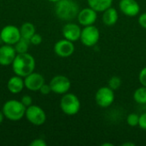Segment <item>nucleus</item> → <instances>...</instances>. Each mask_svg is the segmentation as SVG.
Listing matches in <instances>:
<instances>
[{
	"label": "nucleus",
	"mask_w": 146,
	"mask_h": 146,
	"mask_svg": "<svg viewBox=\"0 0 146 146\" xmlns=\"http://www.w3.org/2000/svg\"><path fill=\"white\" fill-rule=\"evenodd\" d=\"M100 38L99 29L95 25L86 26L81 29L80 40L83 45L86 47H92L98 44Z\"/></svg>",
	"instance_id": "423d86ee"
},
{
	"label": "nucleus",
	"mask_w": 146,
	"mask_h": 146,
	"mask_svg": "<svg viewBox=\"0 0 146 146\" xmlns=\"http://www.w3.org/2000/svg\"><path fill=\"white\" fill-rule=\"evenodd\" d=\"M5 118L3 113V110H0V124L3 121V119Z\"/></svg>",
	"instance_id": "7c9ffc66"
},
{
	"label": "nucleus",
	"mask_w": 146,
	"mask_h": 146,
	"mask_svg": "<svg viewBox=\"0 0 146 146\" xmlns=\"http://www.w3.org/2000/svg\"><path fill=\"white\" fill-rule=\"evenodd\" d=\"M97 19H98V12L93 9H92L91 7L80 9L77 15V20L79 24L83 27L94 25Z\"/></svg>",
	"instance_id": "9b49d317"
},
{
	"label": "nucleus",
	"mask_w": 146,
	"mask_h": 146,
	"mask_svg": "<svg viewBox=\"0 0 146 146\" xmlns=\"http://www.w3.org/2000/svg\"><path fill=\"white\" fill-rule=\"evenodd\" d=\"M81 107L79 98L70 92H67L62 95L60 100V108L62 111L67 115H75L79 113Z\"/></svg>",
	"instance_id": "20e7f679"
},
{
	"label": "nucleus",
	"mask_w": 146,
	"mask_h": 146,
	"mask_svg": "<svg viewBox=\"0 0 146 146\" xmlns=\"http://www.w3.org/2000/svg\"><path fill=\"white\" fill-rule=\"evenodd\" d=\"M48 1L52 2V3H56V2H58V1H60V0H48Z\"/></svg>",
	"instance_id": "72a5a7b5"
},
{
	"label": "nucleus",
	"mask_w": 146,
	"mask_h": 146,
	"mask_svg": "<svg viewBox=\"0 0 146 146\" xmlns=\"http://www.w3.org/2000/svg\"><path fill=\"white\" fill-rule=\"evenodd\" d=\"M21 104H22L26 108H27V107H29V106H31V105L33 104V98H32V97L29 96V95H24V96L21 98Z\"/></svg>",
	"instance_id": "a878e982"
},
{
	"label": "nucleus",
	"mask_w": 146,
	"mask_h": 146,
	"mask_svg": "<svg viewBox=\"0 0 146 146\" xmlns=\"http://www.w3.org/2000/svg\"><path fill=\"white\" fill-rule=\"evenodd\" d=\"M139 115L136 113H130L127 116V123L128 126L132 127H135L139 126Z\"/></svg>",
	"instance_id": "5701e85b"
},
{
	"label": "nucleus",
	"mask_w": 146,
	"mask_h": 146,
	"mask_svg": "<svg viewBox=\"0 0 146 146\" xmlns=\"http://www.w3.org/2000/svg\"><path fill=\"white\" fill-rule=\"evenodd\" d=\"M121 79L119 76H112L108 81V86L110 87L112 90L115 91L121 87Z\"/></svg>",
	"instance_id": "4be33fe9"
},
{
	"label": "nucleus",
	"mask_w": 146,
	"mask_h": 146,
	"mask_svg": "<svg viewBox=\"0 0 146 146\" xmlns=\"http://www.w3.org/2000/svg\"><path fill=\"white\" fill-rule=\"evenodd\" d=\"M135 144L133 143V142H126L124 144H122V146H134Z\"/></svg>",
	"instance_id": "2f4dec72"
},
{
	"label": "nucleus",
	"mask_w": 146,
	"mask_h": 146,
	"mask_svg": "<svg viewBox=\"0 0 146 146\" xmlns=\"http://www.w3.org/2000/svg\"><path fill=\"white\" fill-rule=\"evenodd\" d=\"M114 145L113 144H111V143H104V144H102V146H113Z\"/></svg>",
	"instance_id": "473e14b6"
},
{
	"label": "nucleus",
	"mask_w": 146,
	"mask_h": 146,
	"mask_svg": "<svg viewBox=\"0 0 146 146\" xmlns=\"http://www.w3.org/2000/svg\"><path fill=\"white\" fill-rule=\"evenodd\" d=\"M20 32H21V38H24L30 40L31 37L34 33H36V29H35V27L33 23L25 22L21 25V27L20 28Z\"/></svg>",
	"instance_id": "6ab92c4d"
},
{
	"label": "nucleus",
	"mask_w": 146,
	"mask_h": 146,
	"mask_svg": "<svg viewBox=\"0 0 146 146\" xmlns=\"http://www.w3.org/2000/svg\"><path fill=\"white\" fill-rule=\"evenodd\" d=\"M17 53L14 45L4 44L0 47V65L9 66L14 62Z\"/></svg>",
	"instance_id": "4468645a"
},
{
	"label": "nucleus",
	"mask_w": 146,
	"mask_h": 146,
	"mask_svg": "<svg viewBox=\"0 0 146 146\" xmlns=\"http://www.w3.org/2000/svg\"><path fill=\"white\" fill-rule=\"evenodd\" d=\"M118 20H119V14L115 8L111 6L103 12L102 21L105 26L112 27L117 23Z\"/></svg>",
	"instance_id": "dca6fc26"
},
{
	"label": "nucleus",
	"mask_w": 146,
	"mask_h": 146,
	"mask_svg": "<svg viewBox=\"0 0 146 146\" xmlns=\"http://www.w3.org/2000/svg\"><path fill=\"white\" fill-rule=\"evenodd\" d=\"M139 127L146 131V112L139 115Z\"/></svg>",
	"instance_id": "bb28decb"
},
{
	"label": "nucleus",
	"mask_w": 146,
	"mask_h": 146,
	"mask_svg": "<svg viewBox=\"0 0 146 146\" xmlns=\"http://www.w3.org/2000/svg\"><path fill=\"white\" fill-rule=\"evenodd\" d=\"M119 9L123 15L128 17L137 16L140 12V5L136 0H121Z\"/></svg>",
	"instance_id": "ddd939ff"
},
{
	"label": "nucleus",
	"mask_w": 146,
	"mask_h": 146,
	"mask_svg": "<svg viewBox=\"0 0 146 146\" xmlns=\"http://www.w3.org/2000/svg\"><path fill=\"white\" fill-rule=\"evenodd\" d=\"M47 143L43 139H35L30 143V146H46Z\"/></svg>",
	"instance_id": "c756f323"
},
{
	"label": "nucleus",
	"mask_w": 146,
	"mask_h": 146,
	"mask_svg": "<svg viewBox=\"0 0 146 146\" xmlns=\"http://www.w3.org/2000/svg\"><path fill=\"white\" fill-rule=\"evenodd\" d=\"M133 100L139 104H146V86H141L133 92Z\"/></svg>",
	"instance_id": "aec40b11"
},
{
	"label": "nucleus",
	"mask_w": 146,
	"mask_h": 146,
	"mask_svg": "<svg viewBox=\"0 0 146 146\" xmlns=\"http://www.w3.org/2000/svg\"><path fill=\"white\" fill-rule=\"evenodd\" d=\"M21 38L20 28L14 25H7L3 27L0 32V39L6 44L14 45Z\"/></svg>",
	"instance_id": "1a4fd4ad"
},
{
	"label": "nucleus",
	"mask_w": 146,
	"mask_h": 146,
	"mask_svg": "<svg viewBox=\"0 0 146 146\" xmlns=\"http://www.w3.org/2000/svg\"><path fill=\"white\" fill-rule=\"evenodd\" d=\"M115 95L114 90L108 86L98 88L95 93V102L98 107L103 109L110 107L115 102Z\"/></svg>",
	"instance_id": "39448f33"
},
{
	"label": "nucleus",
	"mask_w": 146,
	"mask_h": 146,
	"mask_svg": "<svg viewBox=\"0 0 146 146\" xmlns=\"http://www.w3.org/2000/svg\"><path fill=\"white\" fill-rule=\"evenodd\" d=\"M39 92H40V93L43 94V95H48V94H50V92H52L50 84H45V83L40 87Z\"/></svg>",
	"instance_id": "cd10ccee"
},
{
	"label": "nucleus",
	"mask_w": 146,
	"mask_h": 146,
	"mask_svg": "<svg viewBox=\"0 0 146 146\" xmlns=\"http://www.w3.org/2000/svg\"><path fill=\"white\" fill-rule=\"evenodd\" d=\"M75 50V46L74 44V42L68 40L66 38L58 40L55 45H54V52L56 56L67 58L71 56Z\"/></svg>",
	"instance_id": "9d476101"
},
{
	"label": "nucleus",
	"mask_w": 146,
	"mask_h": 146,
	"mask_svg": "<svg viewBox=\"0 0 146 146\" xmlns=\"http://www.w3.org/2000/svg\"><path fill=\"white\" fill-rule=\"evenodd\" d=\"M25 87L24 85V79L19 75H15L9 78L7 83V88L9 92L12 94H18L20 93L23 88Z\"/></svg>",
	"instance_id": "f3484780"
},
{
	"label": "nucleus",
	"mask_w": 146,
	"mask_h": 146,
	"mask_svg": "<svg viewBox=\"0 0 146 146\" xmlns=\"http://www.w3.org/2000/svg\"><path fill=\"white\" fill-rule=\"evenodd\" d=\"M30 40L24 38H21L15 44V50L16 51L17 54H21V53H26L28 50L29 45H30Z\"/></svg>",
	"instance_id": "412c9836"
},
{
	"label": "nucleus",
	"mask_w": 146,
	"mask_h": 146,
	"mask_svg": "<svg viewBox=\"0 0 146 146\" xmlns=\"http://www.w3.org/2000/svg\"><path fill=\"white\" fill-rule=\"evenodd\" d=\"M49 84L50 86L52 92L58 95H63L68 92V91L71 88L70 80L67 76L61 74L54 76L50 80Z\"/></svg>",
	"instance_id": "6e6552de"
},
{
	"label": "nucleus",
	"mask_w": 146,
	"mask_h": 146,
	"mask_svg": "<svg viewBox=\"0 0 146 146\" xmlns=\"http://www.w3.org/2000/svg\"><path fill=\"white\" fill-rule=\"evenodd\" d=\"M139 81L141 86H146V67L143 68L139 74Z\"/></svg>",
	"instance_id": "393cba45"
},
{
	"label": "nucleus",
	"mask_w": 146,
	"mask_h": 146,
	"mask_svg": "<svg viewBox=\"0 0 146 146\" xmlns=\"http://www.w3.org/2000/svg\"><path fill=\"white\" fill-rule=\"evenodd\" d=\"M11 65L14 73L16 75L24 78L34 71L36 62L34 57L31 54L26 52L17 54Z\"/></svg>",
	"instance_id": "f257e3e1"
},
{
	"label": "nucleus",
	"mask_w": 146,
	"mask_h": 146,
	"mask_svg": "<svg viewBox=\"0 0 146 146\" xmlns=\"http://www.w3.org/2000/svg\"><path fill=\"white\" fill-rule=\"evenodd\" d=\"M45 83L44 78L42 74L35 73L34 71L24 77V85L27 89L33 92L39 91L40 87Z\"/></svg>",
	"instance_id": "f8f14e48"
},
{
	"label": "nucleus",
	"mask_w": 146,
	"mask_h": 146,
	"mask_svg": "<svg viewBox=\"0 0 146 146\" xmlns=\"http://www.w3.org/2000/svg\"><path fill=\"white\" fill-rule=\"evenodd\" d=\"M26 110L27 108L21 104V101L15 99L9 100L4 103L2 109L5 118L12 121L21 120L25 116Z\"/></svg>",
	"instance_id": "7ed1b4c3"
},
{
	"label": "nucleus",
	"mask_w": 146,
	"mask_h": 146,
	"mask_svg": "<svg viewBox=\"0 0 146 146\" xmlns=\"http://www.w3.org/2000/svg\"><path fill=\"white\" fill-rule=\"evenodd\" d=\"M138 21H139V26L142 28H144V29L146 30V12L141 14V15H139V19H138Z\"/></svg>",
	"instance_id": "c85d7f7f"
},
{
	"label": "nucleus",
	"mask_w": 146,
	"mask_h": 146,
	"mask_svg": "<svg viewBox=\"0 0 146 146\" xmlns=\"http://www.w3.org/2000/svg\"><path fill=\"white\" fill-rule=\"evenodd\" d=\"M25 117L34 126H41L46 121V114L44 110L39 106L34 104L27 108Z\"/></svg>",
	"instance_id": "0eeeda50"
},
{
	"label": "nucleus",
	"mask_w": 146,
	"mask_h": 146,
	"mask_svg": "<svg viewBox=\"0 0 146 146\" xmlns=\"http://www.w3.org/2000/svg\"><path fill=\"white\" fill-rule=\"evenodd\" d=\"M81 29L80 25L76 23H67L63 26L62 33L64 38L70 40L72 42H75L80 40V34H81Z\"/></svg>",
	"instance_id": "2eb2a0df"
},
{
	"label": "nucleus",
	"mask_w": 146,
	"mask_h": 146,
	"mask_svg": "<svg viewBox=\"0 0 146 146\" xmlns=\"http://www.w3.org/2000/svg\"><path fill=\"white\" fill-rule=\"evenodd\" d=\"M114 0H87L89 7L97 12H104L112 6Z\"/></svg>",
	"instance_id": "a211bd4d"
},
{
	"label": "nucleus",
	"mask_w": 146,
	"mask_h": 146,
	"mask_svg": "<svg viewBox=\"0 0 146 146\" xmlns=\"http://www.w3.org/2000/svg\"><path fill=\"white\" fill-rule=\"evenodd\" d=\"M79 5L74 0H60L56 3L55 13L62 21H72L77 18Z\"/></svg>",
	"instance_id": "f03ea898"
},
{
	"label": "nucleus",
	"mask_w": 146,
	"mask_h": 146,
	"mask_svg": "<svg viewBox=\"0 0 146 146\" xmlns=\"http://www.w3.org/2000/svg\"><path fill=\"white\" fill-rule=\"evenodd\" d=\"M42 43V36L38 33H34L30 38V44L33 45H38Z\"/></svg>",
	"instance_id": "b1692460"
}]
</instances>
